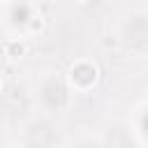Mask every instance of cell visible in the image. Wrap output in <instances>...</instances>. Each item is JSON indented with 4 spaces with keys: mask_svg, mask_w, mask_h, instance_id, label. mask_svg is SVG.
<instances>
[{
    "mask_svg": "<svg viewBox=\"0 0 148 148\" xmlns=\"http://www.w3.org/2000/svg\"><path fill=\"white\" fill-rule=\"evenodd\" d=\"M9 56L12 58H21L23 56V44H12L9 46Z\"/></svg>",
    "mask_w": 148,
    "mask_h": 148,
    "instance_id": "6da1fadb",
    "label": "cell"
}]
</instances>
